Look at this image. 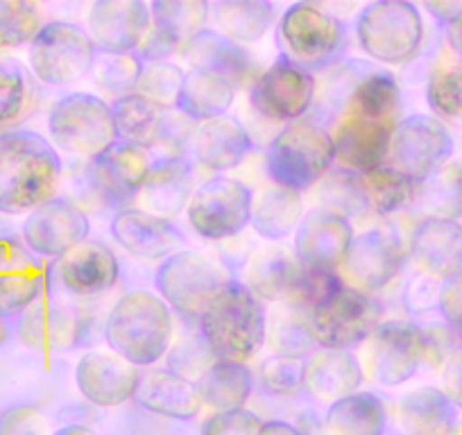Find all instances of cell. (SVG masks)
Instances as JSON below:
<instances>
[{"label": "cell", "mask_w": 462, "mask_h": 435, "mask_svg": "<svg viewBox=\"0 0 462 435\" xmlns=\"http://www.w3.org/2000/svg\"><path fill=\"white\" fill-rule=\"evenodd\" d=\"M254 195L250 186L231 177H211L190 198L189 223L207 241H225L250 225Z\"/></svg>", "instance_id": "obj_9"}, {"label": "cell", "mask_w": 462, "mask_h": 435, "mask_svg": "<svg viewBox=\"0 0 462 435\" xmlns=\"http://www.w3.org/2000/svg\"><path fill=\"white\" fill-rule=\"evenodd\" d=\"M184 78L186 73L180 66L168 64V61H154V64L141 69L134 91L162 109H172L180 100Z\"/></svg>", "instance_id": "obj_45"}, {"label": "cell", "mask_w": 462, "mask_h": 435, "mask_svg": "<svg viewBox=\"0 0 462 435\" xmlns=\"http://www.w3.org/2000/svg\"><path fill=\"white\" fill-rule=\"evenodd\" d=\"M141 60L134 55H109L97 66L96 79L111 93H125L136 87L141 75Z\"/></svg>", "instance_id": "obj_48"}, {"label": "cell", "mask_w": 462, "mask_h": 435, "mask_svg": "<svg viewBox=\"0 0 462 435\" xmlns=\"http://www.w3.org/2000/svg\"><path fill=\"white\" fill-rule=\"evenodd\" d=\"M42 10L25 0H0V52L32 43L42 32Z\"/></svg>", "instance_id": "obj_44"}, {"label": "cell", "mask_w": 462, "mask_h": 435, "mask_svg": "<svg viewBox=\"0 0 462 435\" xmlns=\"http://www.w3.org/2000/svg\"><path fill=\"white\" fill-rule=\"evenodd\" d=\"M55 435H97V433H93V430L87 429V426H64V429L57 430Z\"/></svg>", "instance_id": "obj_57"}, {"label": "cell", "mask_w": 462, "mask_h": 435, "mask_svg": "<svg viewBox=\"0 0 462 435\" xmlns=\"http://www.w3.org/2000/svg\"><path fill=\"white\" fill-rule=\"evenodd\" d=\"M252 227L265 241L279 243L297 232L301 223V198L300 193L282 186H268L261 190L252 207Z\"/></svg>", "instance_id": "obj_37"}, {"label": "cell", "mask_w": 462, "mask_h": 435, "mask_svg": "<svg viewBox=\"0 0 462 435\" xmlns=\"http://www.w3.org/2000/svg\"><path fill=\"white\" fill-rule=\"evenodd\" d=\"M403 261H406V250L402 241L385 229H372L361 236H354L337 274L346 288L370 295L397 277L399 270L403 268Z\"/></svg>", "instance_id": "obj_13"}, {"label": "cell", "mask_w": 462, "mask_h": 435, "mask_svg": "<svg viewBox=\"0 0 462 435\" xmlns=\"http://www.w3.org/2000/svg\"><path fill=\"white\" fill-rule=\"evenodd\" d=\"M199 329L211 356L245 363L263 347L268 318L261 300L245 283L229 282L199 315Z\"/></svg>", "instance_id": "obj_2"}, {"label": "cell", "mask_w": 462, "mask_h": 435, "mask_svg": "<svg viewBox=\"0 0 462 435\" xmlns=\"http://www.w3.org/2000/svg\"><path fill=\"white\" fill-rule=\"evenodd\" d=\"M259 435H301L295 426L286 424V421H268L261 426Z\"/></svg>", "instance_id": "obj_55"}, {"label": "cell", "mask_w": 462, "mask_h": 435, "mask_svg": "<svg viewBox=\"0 0 462 435\" xmlns=\"http://www.w3.org/2000/svg\"><path fill=\"white\" fill-rule=\"evenodd\" d=\"M429 338L411 322H381L365 345L367 375L385 388L412 379L424 358Z\"/></svg>", "instance_id": "obj_12"}, {"label": "cell", "mask_w": 462, "mask_h": 435, "mask_svg": "<svg viewBox=\"0 0 462 435\" xmlns=\"http://www.w3.org/2000/svg\"><path fill=\"white\" fill-rule=\"evenodd\" d=\"M111 352L134 367H148L166 356L172 338V315L166 301L150 291H132L111 309L105 324Z\"/></svg>", "instance_id": "obj_3"}, {"label": "cell", "mask_w": 462, "mask_h": 435, "mask_svg": "<svg viewBox=\"0 0 462 435\" xmlns=\"http://www.w3.org/2000/svg\"><path fill=\"white\" fill-rule=\"evenodd\" d=\"M273 334L274 347L286 356H300L301 352L310 347V343H315L313 331H310V318L297 313V304L291 306L286 315H279L274 319Z\"/></svg>", "instance_id": "obj_46"}, {"label": "cell", "mask_w": 462, "mask_h": 435, "mask_svg": "<svg viewBox=\"0 0 462 435\" xmlns=\"http://www.w3.org/2000/svg\"><path fill=\"white\" fill-rule=\"evenodd\" d=\"M96 61V46L88 32L79 25L55 23L43 25L42 32L30 43V69L42 82L61 87L82 79Z\"/></svg>", "instance_id": "obj_10"}, {"label": "cell", "mask_w": 462, "mask_h": 435, "mask_svg": "<svg viewBox=\"0 0 462 435\" xmlns=\"http://www.w3.org/2000/svg\"><path fill=\"white\" fill-rule=\"evenodd\" d=\"M199 402L216 412L238 411L252 394V372L245 363L216 361L195 381Z\"/></svg>", "instance_id": "obj_35"}, {"label": "cell", "mask_w": 462, "mask_h": 435, "mask_svg": "<svg viewBox=\"0 0 462 435\" xmlns=\"http://www.w3.org/2000/svg\"><path fill=\"white\" fill-rule=\"evenodd\" d=\"M152 171L148 150L141 145L116 141L109 150L93 159L87 168L91 193L102 202L118 204L139 195L141 186Z\"/></svg>", "instance_id": "obj_17"}, {"label": "cell", "mask_w": 462, "mask_h": 435, "mask_svg": "<svg viewBox=\"0 0 462 435\" xmlns=\"http://www.w3.org/2000/svg\"><path fill=\"white\" fill-rule=\"evenodd\" d=\"M451 154V136L435 118L415 114L399 125L390 136L383 166L408 177L412 184L429 180Z\"/></svg>", "instance_id": "obj_11"}, {"label": "cell", "mask_w": 462, "mask_h": 435, "mask_svg": "<svg viewBox=\"0 0 462 435\" xmlns=\"http://www.w3.org/2000/svg\"><path fill=\"white\" fill-rule=\"evenodd\" d=\"M75 381L87 402L96 406H121L136 394L139 370L109 349H93L78 361Z\"/></svg>", "instance_id": "obj_21"}, {"label": "cell", "mask_w": 462, "mask_h": 435, "mask_svg": "<svg viewBox=\"0 0 462 435\" xmlns=\"http://www.w3.org/2000/svg\"><path fill=\"white\" fill-rule=\"evenodd\" d=\"M216 32L234 43H254L274 21V5L265 0H225L211 7Z\"/></svg>", "instance_id": "obj_36"}, {"label": "cell", "mask_w": 462, "mask_h": 435, "mask_svg": "<svg viewBox=\"0 0 462 435\" xmlns=\"http://www.w3.org/2000/svg\"><path fill=\"white\" fill-rule=\"evenodd\" d=\"M261 376H263V385L270 393L292 394L300 388H304L306 363L301 361V356L277 354V356L268 358V361L263 363Z\"/></svg>", "instance_id": "obj_47"}, {"label": "cell", "mask_w": 462, "mask_h": 435, "mask_svg": "<svg viewBox=\"0 0 462 435\" xmlns=\"http://www.w3.org/2000/svg\"><path fill=\"white\" fill-rule=\"evenodd\" d=\"M229 282L231 279L217 261L189 250L175 252L163 259L154 277L159 297L190 318H199Z\"/></svg>", "instance_id": "obj_8"}, {"label": "cell", "mask_w": 462, "mask_h": 435, "mask_svg": "<svg viewBox=\"0 0 462 435\" xmlns=\"http://www.w3.org/2000/svg\"><path fill=\"white\" fill-rule=\"evenodd\" d=\"M82 324V315L75 306L60 300H37L21 313L19 336L25 347L60 352L75 345Z\"/></svg>", "instance_id": "obj_24"}, {"label": "cell", "mask_w": 462, "mask_h": 435, "mask_svg": "<svg viewBox=\"0 0 462 435\" xmlns=\"http://www.w3.org/2000/svg\"><path fill=\"white\" fill-rule=\"evenodd\" d=\"M5 340V327H3V322H0V343Z\"/></svg>", "instance_id": "obj_58"}, {"label": "cell", "mask_w": 462, "mask_h": 435, "mask_svg": "<svg viewBox=\"0 0 462 435\" xmlns=\"http://www.w3.org/2000/svg\"><path fill=\"white\" fill-rule=\"evenodd\" d=\"M448 42H451L453 51L462 55V14L451 21V28H448Z\"/></svg>", "instance_id": "obj_56"}, {"label": "cell", "mask_w": 462, "mask_h": 435, "mask_svg": "<svg viewBox=\"0 0 462 435\" xmlns=\"http://www.w3.org/2000/svg\"><path fill=\"white\" fill-rule=\"evenodd\" d=\"M381 304L354 288H337L309 310L310 331L322 349H352L370 340L381 324Z\"/></svg>", "instance_id": "obj_7"}, {"label": "cell", "mask_w": 462, "mask_h": 435, "mask_svg": "<svg viewBox=\"0 0 462 435\" xmlns=\"http://www.w3.org/2000/svg\"><path fill=\"white\" fill-rule=\"evenodd\" d=\"M306 273L295 250L282 243L263 247L247 264V288L259 300L292 301L297 304L304 288Z\"/></svg>", "instance_id": "obj_22"}, {"label": "cell", "mask_w": 462, "mask_h": 435, "mask_svg": "<svg viewBox=\"0 0 462 435\" xmlns=\"http://www.w3.org/2000/svg\"><path fill=\"white\" fill-rule=\"evenodd\" d=\"M365 372L349 349H322L306 363L304 385L322 402H340L358 393Z\"/></svg>", "instance_id": "obj_31"}, {"label": "cell", "mask_w": 462, "mask_h": 435, "mask_svg": "<svg viewBox=\"0 0 462 435\" xmlns=\"http://www.w3.org/2000/svg\"><path fill=\"white\" fill-rule=\"evenodd\" d=\"M0 435H48V424L34 408H16L3 420Z\"/></svg>", "instance_id": "obj_51"}, {"label": "cell", "mask_w": 462, "mask_h": 435, "mask_svg": "<svg viewBox=\"0 0 462 435\" xmlns=\"http://www.w3.org/2000/svg\"><path fill=\"white\" fill-rule=\"evenodd\" d=\"M399 84L393 75L376 70L365 75L349 93V100L345 105V112L356 114V116L372 118V121L394 123L399 109Z\"/></svg>", "instance_id": "obj_41"}, {"label": "cell", "mask_w": 462, "mask_h": 435, "mask_svg": "<svg viewBox=\"0 0 462 435\" xmlns=\"http://www.w3.org/2000/svg\"><path fill=\"white\" fill-rule=\"evenodd\" d=\"M397 421L403 435H453L456 412L444 393L417 388L399 402Z\"/></svg>", "instance_id": "obj_33"}, {"label": "cell", "mask_w": 462, "mask_h": 435, "mask_svg": "<svg viewBox=\"0 0 462 435\" xmlns=\"http://www.w3.org/2000/svg\"><path fill=\"white\" fill-rule=\"evenodd\" d=\"M211 14V5L204 0H157L150 5L152 28L177 46H186L202 32Z\"/></svg>", "instance_id": "obj_40"}, {"label": "cell", "mask_w": 462, "mask_h": 435, "mask_svg": "<svg viewBox=\"0 0 462 435\" xmlns=\"http://www.w3.org/2000/svg\"><path fill=\"white\" fill-rule=\"evenodd\" d=\"M186 60L193 69L211 70L229 79L234 87L243 84L254 73V60L238 43L229 42L217 32H199L184 46Z\"/></svg>", "instance_id": "obj_32"}, {"label": "cell", "mask_w": 462, "mask_h": 435, "mask_svg": "<svg viewBox=\"0 0 462 435\" xmlns=\"http://www.w3.org/2000/svg\"><path fill=\"white\" fill-rule=\"evenodd\" d=\"M263 421L254 412L238 408V411L213 412L202 424L199 435H259Z\"/></svg>", "instance_id": "obj_50"}, {"label": "cell", "mask_w": 462, "mask_h": 435, "mask_svg": "<svg viewBox=\"0 0 462 435\" xmlns=\"http://www.w3.org/2000/svg\"><path fill=\"white\" fill-rule=\"evenodd\" d=\"M444 388L448 399L462 403V349H457L444 367Z\"/></svg>", "instance_id": "obj_54"}, {"label": "cell", "mask_w": 462, "mask_h": 435, "mask_svg": "<svg viewBox=\"0 0 462 435\" xmlns=\"http://www.w3.org/2000/svg\"><path fill=\"white\" fill-rule=\"evenodd\" d=\"M234 97H236V87L229 79L211 70L193 69L186 73L177 109L186 114L190 121L207 123L226 116V109L234 105Z\"/></svg>", "instance_id": "obj_34"}, {"label": "cell", "mask_w": 462, "mask_h": 435, "mask_svg": "<svg viewBox=\"0 0 462 435\" xmlns=\"http://www.w3.org/2000/svg\"><path fill=\"white\" fill-rule=\"evenodd\" d=\"M411 255L429 274H456L462 265V227L451 218H430L412 234Z\"/></svg>", "instance_id": "obj_28"}, {"label": "cell", "mask_w": 462, "mask_h": 435, "mask_svg": "<svg viewBox=\"0 0 462 435\" xmlns=\"http://www.w3.org/2000/svg\"><path fill=\"white\" fill-rule=\"evenodd\" d=\"M385 406L376 394L354 393L331 403L324 420L327 435H383Z\"/></svg>", "instance_id": "obj_38"}, {"label": "cell", "mask_w": 462, "mask_h": 435, "mask_svg": "<svg viewBox=\"0 0 462 435\" xmlns=\"http://www.w3.org/2000/svg\"><path fill=\"white\" fill-rule=\"evenodd\" d=\"M190 121L186 114H181L180 109H166L162 116V125H159V134H157V143L154 145H163V148L177 150L184 145V141L189 139L190 134Z\"/></svg>", "instance_id": "obj_52"}, {"label": "cell", "mask_w": 462, "mask_h": 435, "mask_svg": "<svg viewBox=\"0 0 462 435\" xmlns=\"http://www.w3.org/2000/svg\"><path fill=\"white\" fill-rule=\"evenodd\" d=\"M91 223L75 202L52 198L34 208L23 225V236L30 250L42 256H64L79 243L88 241Z\"/></svg>", "instance_id": "obj_16"}, {"label": "cell", "mask_w": 462, "mask_h": 435, "mask_svg": "<svg viewBox=\"0 0 462 435\" xmlns=\"http://www.w3.org/2000/svg\"><path fill=\"white\" fill-rule=\"evenodd\" d=\"M439 306L453 327L462 331V273L453 274L451 282L439 292Z\"/></svg>", "instance_id": "obj_53"}, {"label": "cell", "mask_w": 462, "mask_h": 435, "mask_svg": "<svg viewBox=\"0 0 462 435\" xmlns=\"http://www.w3.org/2000/svg\"><path fill=\"white\" fill-rule=\"evenodd\" d=\"M453 435H462V421L456 426V429H453Z\"/></svg>", "instance_id": "obj_59"}, {"label": "cell", "mask_w": 462, "mask_h": 435, "mask_svg": "<svg viewBox=\"0 0 462 435\" xmlns=\"http://www.w3.org/2000/svg\"><path fill=\"white\" fill-rule=\"evenodd\" d=\"M193 150L204 168L213 172H225L245 162L252 150V139L241 121L220 116L198 127Z\"/></svg>", "instance_id": "obj_29"}, {"label": "cell", "mask_w": 462, "mask_h": 435, "mask_svg": "<svg viewBox=\"0 0 462 435\" xmlns=\"http://www.w3.org/2000/svg\"><path fill=\"white\" fill-rule=\"evenodd\" d=\"M61 177L57 150L37 132L0 134V211L32 213L55 195Z\"/></svg>", "instance_id": "obj_1"}, {"label": "cell", "mask_w": 462, "mask_h": 435, "mask_svg": "<svg viewBox=\"0 0 462 435\" xmlns=\"http://www.w3.org/2000/svg\"><path fill=\"white\" fill-rule=\"evenodd\" d=\"M111 234L132 256L145 261L168 259L181 243L180 229L141 208H125L111 220Z\"/></svg>", "instance_id": "obj_26"}, {"label": "cell", "mask_w": 462, "mask_h": 435, "mask_svg": "<svg viewBox=\"0 0 462 435\" xmlns=\"http://www.w3.org/2000/svg\"><path fill=\"white\" fill-rule=\"evenodd\" d=\"M342 23L322 7L295 3L279 19V37L283 48L300 61H319L340 48Z\"/></svg>", "instance_id": "obj_19"}, {"label": "cell", "mask_w": 462, "mask_h": 435, "mask_svg": "<svg viewBox=\"0 0 462 435\" xmlns=\"http://www.w3.org/2000/svg\"><path fill=\"white\" fill-rule=\"evenodd\" d=\"M43 265L14 238H0V319L23 313L39 300Z\"/></svg>", "instance_id": "obj_23"}, {"label": "cell", "mask_w": 462, "mask_h": 435, "mask_svg": "<svg viewBox=\"0 0 462 435\" xmlns=\"http://www.w3.org/2000/svg\"><path fill=\"white\" fill-rule=\"evenodd\" d=\"M336 162L333 139L315 123L297 121L279 132L265 150V171L274 186L295 193L322 180Z\"/></svg>", "instance_id": "obj_4"}, {"label": "cell", "mask_w": 462, "mask_h": 435, "mask_svg": "<svg viewBox=\"0 0 462 435\" xmlns=\"http://www.w3.org/2000/svg\"><path fill=\"white\" fill-rule=\"evenodd\" d=\"M37 102L34 79L19 61L0 57V127L14 125L32 112Z\"/></svg>", "instance_id": "obj_42"}, {"label": "cell", "mask_w": 462, "mask_h": 435, "mask_svg": "<svg viewBox=\"0 0 462 435\" xmlns=\"http://www.w3.org/2000/svg\"><path fill=\"white\" fill-rule=\"evenodd\" d=\"M356 32L361 48L372 60L381 64H403L420 51L424 23L411 3L383 0L361 12Z\"/></svg>", "instance_id": "obj_6"}, {"label": "cell", "mask_w": 462, "mask_h": 435, "mask_svg": "<svg viewBox=\"0 0 462 435\" xmlns=\"http://www.w3.org/2000/svg\"><path fill=\"white\" fill-rule=\"evenodd\" d=\"M354 241L352 223L333 208H313L301 216L295 232V255L306 270L337 273Z\"/></svg>", "instance_id": "obj_15"}, {"label": "cell", "mask_w": 462, "mask_h": 435, "mask_svg": "<svg viewBox=\"0 0 462 435\" xmlns=\"http://www.w3.org/2000/svg\"><path fill=\"white\" fill-rule=\"evenodd\" d=\"M48 130L57 148L91 162L118 139L111 106L96 93L61 97L48 116Z\"/></svg>", "instance_id": "obj_5"}, {"label": "cell", "mask_w": 462, "mask_h": 435, "mask_svg": "<svg viewBox=\"0 0 462 435\" xmlns=\"http://www.w3.org/2000/svg\"><path fill=\"white\" fill-rule=\"evenodd\" d=\"M150 28V7L141 0H97L88 12V37L106 55H130Z\"/></svg>", "instance_id": "obj_18"}, {"label": "cell", "mask_w": 462, "mask_h": 435, "mask_svg": "<svg viewBox=\"0 0 462 435\" xmlns=\"http://www.w3.org/2000/svg\"><path fill=\"white\" fill-rule=\"evenodd\" d=\"M315 97V79L309 70L292 64L291 60H279L256 78L250 91L254 112L265 121L297 123Z\"/></svg>", "instance_id": "obj_14"}, {"label": "cell", "mask_w": 462, "mask_h": 435, "mask_svg": "<svg viewBox=\"0 0 462 435\" xmlns=\"http://www.w3.org/2000/svg\"><path fill=\"white\" fill-rule=\"evenodd\" d=\"M358 184H361L363 199L367 207L379 216H388V213L399 211L406 207L412 198H415V186L408 177L399 175L397 171L388 166H381L376 171L367 172V175H358Z\"/></svg>", "instance_id": "obj_43"}, {"label": "cell", "mask_w": 462, "mask_h": 435, "mask_svg": "<svg viewBox=\"0 0 462 435\" xmlns=\"http://www.w3.org/2000/svg\"><path fill=\"white\" fill-rule=\"evenodd\" d=\"M118 259L114 252L97 241H84L66 252L57 265L60 282L70 295L91 297L109 291L118 282Z\"/></svg>", "instance_id": "obj_25"}, {"label": "cell", "mask_w": 462, "mask_h": 435, "mask_svg": "<svg viewBox=\"0 0 462 435\" xmlns=\"http://www.w3.org/2000/svg\"><path fill=\"white\" fill-rule=\"evenodd\" d=\"M166 109L157 106L154 102L145 100L139 93H127V96L118 97L111 106L114 114L116 136H121L125 143L148 145L157 143L159 125H162V116Z\"/></svg>", "instance_id": "obj_39"}, {"label": "cell", "mask_w": 462, "mask_h": 435, "mask_svg": "<svg viewBox=\"0 0 462 435\" xmlns=\"http://www.w3.org/2000/svg\"><path fill=\"white\" fill-rule=\"evenodd\" d=\"M134 397L150 412L172 420H193L202 406L193 381L172 370H150L141 375Z\"/></svg>", "instance_id": "obj_30"}, {"label": "cell", "mask_w": 462, "mask_h": 435, "mask_svg": "<svg viewBox=\"0 0 462 435\" xmlns=\"http://www.w3.org/2000/svg\"><path fill=\"white\" fill-rule=\"evenodd\" d=\"M193 193L190 166L181 159L172 157L152 166L136 199H139L141 211L171 223L172 218H177L184 208H189Z\"/></svg>", "instance_id": "obj_27"}, {"label": "cell", "mask_w": 462, "mask_h": 435, "mask_svg": "<svg viewBox=\"0 0 462 435\" xmlns=\"http://www.w3.org/2000/svg\"><path fill=\"white\" fill-rule=\"evenodd\" d=\"M429 102L444 116L462 114V70H438L429 82Z\"/></svg>", "instance_id": "obj_49"}, {"label": "cell", "mask_w": 462, "mask_h": 435, "mask_svg": "<svg viewBox=\"0 0 462 435\" xmlns=\"http://www.w3.org/2000/svg\"><path fill=\"white\" fill-rule=\"evenodd\" d=\"M394 123L372 121L342 112L333 127V153L336 162L352 175H367L385 163Z\"/></svg>", "instance_id": "obj_20"}]
</instances>
